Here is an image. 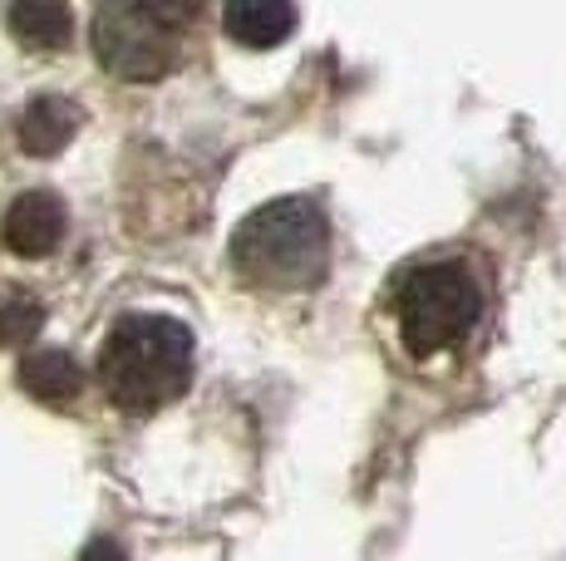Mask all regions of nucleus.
Masks as SVG:
<instances>
[{
  "label": "nucleus",
  "mask_w": 566,
  "mask_h": 561,
  "mask_svg": "<svg viewBox=\"0 0 566 561\" xmlns=\"http://www.w3.org/2000/svg\"><path fill=\"white\" fill-rule=\"evenodd\" d=\"M99 384L124 414H158L192 384V330L172 316H124L99 350Z\"/></svg>",
  "instance_id": "nucleus-1"
},
{
  "label": "nucleus",
  "mask_w": 566,
  "mask_h": 561,
  "mask_svg": "<svg viewBox=\"0 0 566 561\" xmlns=\"http://www.w3.org/2000/svg\"><path fill=\"white\" fill-rule=\"evenodd\" d=\"M232 266L266 290H311L331 272V222L321 202L276 198L232 232Z\"/></svg>",
  "instance_id": "nucleus-2"
},
{
  "label": "nucleus",
  "mask_w": 566,
  "mask_h": 561,
  "mask_svg": "<svg viewBox=\"0 0 566 561\" xmlns=\"http://www.w3.org/2000/svg\"><path fill=\"white\" fill-rule=\"evenodd\" d=\"M192 0H99L94 55L114 80L158 84L188 50Z\"/></svg>",
  "instance_id": "nucleus-3"
},
{
  "label": "nucleus",
  "mask_w": 566,
  "mask_h": 561,
  "mask_svg": "<svg viewBox=\"0 0 566 561\" xmlns=\"http://www.w3.org/2000/svg\"><path fill=\"white\" fill-rule=\"evenodd\" d=\"M395 320L409 354H419V360L443 354L453 345H463L483 320V286L453 256L419 262L395 286Z\"/></svg>",
  "instance_id": "nucleus-4"
},
{
  "label": "nucleus",
  "mask_w": 566,
  "mask_h": 561,
  "mask_svg": "<svg viewBox=\"0 0 566 561\" xmlns=\"http://www.w3.org/2000/svg\"><path fill=\"white\" fill-rule=\"evenodd\" d=\"M64 226H70V218H64V202L54 198V192L45 188H30V192H20L15 202H10V212H6V246L15 256H50L54 246L64 242Z\"/></svg>",
  "instance_id": "nucleus-5"
},
{
  "label": "nucleus",
  "mask_w": 566,
  "mask_h": 561,
  "mask_svg": "<svg viewBox=\"0 0 566 561\" xmlns=\"http://www.w3.org/2000/svg\"><path fill=\"white\" fill-rule=\"evenodd\" d=\"M296 0H227L222 6V30L242 50H276L296 35Z\"/></svg>",
  "instance_id": "nucleus-6"
},
{
  "label": "nucleus",
  "mask_w": 566,
  "mask_h": 561,
  "mask_svg": "<svg viewBox=\"0 0 566 561\" xmlns=\"http://www.w3.org/2000/svg\"><path fill=\"white\" fill-rule=\"evenodd\" d=\"M84 114L74 99L64 94H35V99L20 109V124H15V138L30 158H54L74 134H80Z\"/></svg>",
  "instance_id": "nucleus-7"
},
{
  "label": "nucleus",
  "mask_w": 566,
  "mask_h": 561,
  "mask_svg": "<svg viewBox=\"0 0 566 561\" xmlns=\"http://www.w3.org/2000/svg\"><path fill=\"white\" fill-rule=\"evenodd\" d=\"M6 25L10 35L20 40L25 50H64L74 35V15H70V0H10L6 6Z\"/></svg>",
  "instance_id": "nucleus-8"
},
{
  "label": "nucleus",
  "mask_w": 566,
  "mask_h": 561,
  "mask_svg": "<svg viewBox=\"0 0 566 561\" xmlns=\"http://www.w3.org/2000/svg\"><path fill=\"white\" fill-rule=\"evenodd\" d=\"M20 390L40 404H74L84 390V370L70 350H30L20 360Z\"/></svg>",
  "instance_id": "nucleus-9"
},
{
  "label": "nucleus",
  "mask_w": 566,
  "mask_h": 561,
  "mask_svg": "<svg viewBox=\"0 0 566 561\" xmlns=\"http://www.w3.org/2000/svg\"><path fill=\"white\" fill-rule=\"evenodd\" d=\"M40 326H45V306L30 290H0V350L35 340Z\"/></svg>",
  "instance_id": "nucleus-10"
},
{
  "label": "nucleus",
  "mask_w": 566,
  "mask_h": 561,
  "mask_svg": "<svg viewBox=\"0 0 566 561\" xmlns=\"http://www.w3.org/2000/svg\"><path fill=\"white\" fill-rule=\"evenodd\" d=\"M80 561H128V552L114 542V537H94L90 547H84V557Z\"/></svg>",
  "instance_id": "nucleus-11"
}]
</instances>
